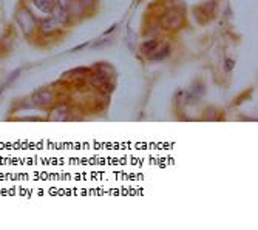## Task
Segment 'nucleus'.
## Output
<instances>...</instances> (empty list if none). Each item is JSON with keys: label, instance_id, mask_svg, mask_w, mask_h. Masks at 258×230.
I'll list each match as a JSON object with an SVG mask.
<instances>
[{"label": "nucleus", "instance_id": "f257e3e1", "mask_svg": "<svg viewBox=\"0 0 258 230\" xmlns=\"http://www.w3.org/2000/svg\"><path fill=\"white\" fill-rule=\"evenodd\" d=\"M16 22H17L19 30L22 31V34L25 37H33L37 34V24L39 22L36 20L34 14L27 7H22L16 13Z\"/></svg>", "mask_w": 258, "mask_h": 230}, {"label": "nucleus", "instance_id": "f03ea898", "mask_svg": "<svg viewBox=\"0 0 258 230\" xmlns=\"http://www.w3.org/2000/svg\"><path fill=\"white\" fill-rule=\"evenodd\" d=\"M159 27L164 31L175 33L184 27V14L178 10H169L159 17Z\"/></svg>", "mask_w": 258, "mask_h": 230}, {"label": "nucleus", "instance_id": "7ed1b4c3", "mask_svg": "<svg viewBox=\"0 0 258 230\" xmlns=\"http://www.w3.org/2000/svg\"><path fill=\"white\" fill-rule=\"evenodd\" d=\"M31 102L40 110H51L57 104V95L51 88H40L31 96Z\"/></svg>", "mask_w": 258, "mask_h": 230}, {"label": "nucleus", "instance_id": "20e7f679", "mask_svg": "<svg viewBox=\"0 0 258 230\" xmlns=\"http://www.w3.org/2000/svg\"><path fill=\"white\" fill-rule=\"evenodd\" d=\"M60 31V25L50 16L37 24V34L40 37H53Z\"/></svg>", "mask_w": 258, "mask_h": 230}, {"label": "nucleus", "instance_id": "39448f33", "mask_svg": "<svg viewBox=\"0 0 258 230\" xmlns=\"http://www.w3.org/2000/svg\"><path fill=\"white\" fill-rule=\"evenodd\" d=\"M50 16L57 22V24H59L60 27L68 25V24H70V20H72V17H70L68 10H65V8H62V7H59V5H54V7H53V10H51Z\"/></svg>", "mask_w": 258, "mask_h": 230}, {"label": "nucleus", "instance_id": "423d86ee", "mask_svg": "<svg viewBox=\"0 0 258 230\" xmlns=\"http://www.w3.org/2000/svg\"><path fill=\"white\" fill-rule=\"evenodd\" d=\"M70 114V108L67 104H56L53 108H51V113H50V118L51 119H56V121H65Z\"/></svg>", "mask_w": 258, "mask_h": 230}, {"label": "nucleus", "instance_id": "0eeeda50", "mask_svg": "<svg viewBox=\"0 0 258 230\" xmlns=\"http://www.w3.org/2000/svg\"><path fill=\"white\" fill-rule=\"evenodd\" d=\"M108 79L105 74L102 73H95V74H91L90 78V85L91 87H95L96 90H101V91H107V85H108Z\"/></svg>", "mask_w": 258, "mask_h": 230}, {"label": "nucleus", "instance_id": "6e6552de", "mask_svg": "<svg viewBox=\"0 0 258 230\" xmlns=\"http://www.w3.org/2000/svg\"><path fill=\"white\" fill-rule=\"evenodd\" d=\"M169 54H170V45L167 42H159L156 51L153 53V56L150 59H153V60H162L164 57H167Z\"/></svg>", "mask_w": 258, "mask_h": 230}, {"label": "nucleus", "instance_id": "1a4fd4ad", "mask_svg": "<svg viewBox=\"0 0 258 230\" xmlns=\"http://www.w3.org/2000/svg\"><path fill=\"white\" fill-rule=\"evenodd\" d=\"M68 13H70V17L72 19H81L85 13V8L82 7V4L79 0H72V5L68 8Z\"/></svg>", "mask_w": 258, "mask_h": 230}, {"label": "nucleus", "instance_id": "9d476101", "mask_svg": "<svg viewBox=\"0 0 258 230\" xmlns=\"http://www.w3.org/2000/svg\"><path fill=\"white\" fill-rule=\"evenodd\" d=\"M34 7L40 11V13H45V14H50L53 7L56 5V0H33Z\"/></svg>", "mask_w": 258, "mask_h": 230}, {"label": "nucleus", "instance_id": "9b49d317", "mask_svg": "<svg viewBox=\"0 0 258 230\" xmlns=\"http://www.w3.org/2000/svg\"><path fill=\"white\" fill-rule=\"evenodd\" d=\"M159 42H161V40H158V39H150V40L144 42V43H143V48H141V51H143V54H144V56L152 57V56H153V53H155V51H156V48H158Z\"/></svg>", "mask_w": 258, "mask_h": 230}, {"label": "nucleus", "instance_id": "f8f14e48", "mask_svg": "<svg viewBox=\"0 0 258 230\" xmlns=\"http://www.w3.org/2000/svg\"><path fill=\"white\" fill-rule=\"evenodd\" d=\"M79 2L82 4V7L85 8V11L95 8V5H96V0H79Z\"/></svg>", "mask_w": 258, "mask_h": 230}, {"label": "nucleus", "instance_id": "ddd939ff", "mask_svg": "<svg viewBox=\"0 0 258 230\" xmlns=\"http://www.w3.org/2000/svg\"><path fill=\"white\" fill-rule=\"evenodd\" d=\"M56 5H59V7H62V8L68 10V8H70V5H72V0H56Z\"/></svg>", "mask_w": 258, "mask_h": 230}]
</instances>
